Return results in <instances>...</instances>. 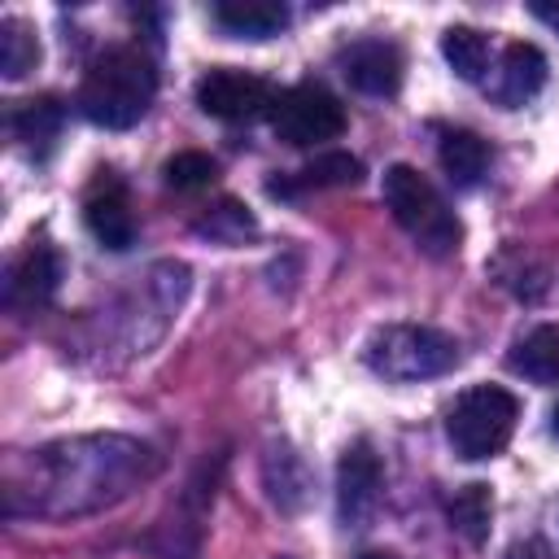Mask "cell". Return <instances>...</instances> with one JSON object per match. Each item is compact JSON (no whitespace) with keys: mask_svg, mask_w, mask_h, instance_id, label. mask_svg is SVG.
<instances>
[{"mask_svg":"<svg viewBox=\"0 0 559 559\" xmlns=\"http://www.w3.org/2000/svg\"><path fill=\"white\" fill-rule=\"evenodd\" d=\"M362 179V162L345 148H328L319 153L314 162H306L293 179H275L271 192H301V188H345V183H358Z\"/></svg>","mask_w":559,"mask_h":559,"instance_id":"15","label":"cell"},{"mask_svg":"<svg viewBox=\"0 0 559 559\" xmlns=\"http://www.w3.org/2000/svg\"><path fill=\"white\" fill-rule=\"evenodd\" d=\"M345 83L362 96H393L402 87V48L393 39H354L336 52Z\"/></svg>","mask_w":559,"mask_h":559,"instance_id":"8","label":"cell"},{"mask_svg":"<svg viewBox=\"0 0 559 559\" xmlns=\"http://www.w3.org/2000/svg\"><path fill=\"white\" fill-rule=\"evenodd\" d=\"M445 511H450V528H454L467 546H485L489 520H493V493H489V485L472 480V485L454 489V498H450Z\"/></svg>","mask_w":559,"mask_h":559,"instance_id":"17","label":"cell"},{"mask_svg":"<svg viewBox=\"0 0 559 559\" xmlns=\"http://www.w3.org/2000/svg\"><path fill=\"white\" fill-rule=\"evenodd\" d=\"M83 223H87V231H92L105 249H114V253H122V249L135 245V214H131L127 188H122V179H118L114 170H100V175L92 179V188H87V197H83Z\"/></svg>","mask_w":559,"mask_h":559,"instance_id":"9","label":"cell"},{"mask_svg":"<svg viewBox=\"0 0 559 559\" xmlns=\"http://www.w3.org/2000/svg\"><path fill=\"white\" fill-rule=\"evenodd\" d=\"M511 371L533 384H559V323H537L511 349Z\"/></svg>","mask_w":559,"mask_h":559,"instance_id":"16","label":"cell"},{"mask_svg":"<svg viewBox=\"0 0 559 559\" xmlns=\"http://www.w3.org/2000/svg\"><path fill=\"white\" fill-rule=\"evenodd\" d=\"M358 559H393L389 550H367V555H358Z\"/></svg>","mask_w":559,"mask_h":559,"instance_id":"25","label":"cell"},{"mask_svg":"<svg viewBox=\"0 0 559 559\" xmlns=\"http://www.w3.org/2000/svg\"><path fill=\"white\" fill-rule=\"evenodd\" d=\"M542 83H546V57H542V48L515 39V44L502 48V61H498V74H493L489 92H493L498 105L520 109L524 100H533L542 92Z\"/></svg>","mask_w":559,"mask_h":559,"instance_id":"11","label":"cell"},{"mask_svg":"<svg viewBox=\"0 0 559 559\" xmlns=\"http://www.w3.org/2000/svg\"><path fill=\"white\" fill-rule=\"evenodd\" d=\"M214 22L236 39H271L288 26V4H280V0H223V4H214Z\"/></svg>","mask_w":559,"mask_h":559,"instance_id":"12","label":"cell"},{"mask_svg":"<svg viewBox=\"0 0 559 559\" xmlns=\"http://www.w3.org/2000/svg\"><path fill=\"white\" fill-rule=\"evenodd\" d=\"M384 205L397 218V227L432 258H450L463 240L459 218L450 214V205L441 201V192L406 162L384 170Z\"/></svg>","mask_w":559,"mask_h":559,"instance_id":"4","label":"cell"},{"mask_svg":"<svg viewBox=\"0 0 559 559\" xmlns=\"http://www.w3.org/2000/svg\"><path fill=\"white\" fill-rule=\"evenodd\" d=\"M528 13H533L537 22H546V26H550V31L559 35V4H546V0H533V4H528Z\"/></svg>","mask_w":559,"mask_h":559,"instance_id":"24","label":"cell"},{"mask_svg":"<svg viewBox=\"0 0 559 559\" xmlns=\"http://www.w3.org/2000/svg\"><path fill=\"white\" fill-rule=\"evenodd\" d=\"M271 100H275V87L253 70L214 66L197 79V105L223 122H249L258 114H271Z\"/></svg>","mask_w":559,"mask_h":559,"instance_id":"7","label":"cell"},{"mask_svg":"<svg viewBox=\"0 0 559 559\" xmlns=\"http://www.w3.org/2000/svg\"><path fill=\"white\" fill-rule=\"evenodd\" d=\"M201 231H210L214 240H240V236H249L253 231V218L245 214V205H236V201H223L210 218H201Z\"/></svg>","mask_w":559,"mask_h":559,"instance_id":"22","label":"cell"},{"mask_svg":"<svg viewBox=\"0 0 559 559\" xmlns=\"http://www.w3.org/2000/svg\"><path fill=\"white\" fill-rule=\"evenodd\" d=\"M157 96V66L135 44H109L79 83V114L105 131L135 127Z\"/></svg>","mask_w":559,"mask_h":559,"instance_id":"2","label":"cell"},{"mask_svg":"<svg viewBox=\"0 0 559 559\" xmlns=\"http://www.w3.org/2000/svg\"><path fill=\"white\" fill-rule=\"evenodd\" d=\"M39 66V39L26 17H4L0 22V70L4 79H22Z\"/></svg>","mask_w":559,"mask_h":559,"instance_id":"19","label":"cell"},{"mask_svg":"<svg viewBox=\"0 0 559 559\" xmlns=\"http://www.w3.org/2000/svg\"><path fill=\"white\" fill-rule=\"evenodd\" d=\"M162 175H166V183H170L175 192H197V188H210V183L218 179V162H214L210 153L183 148V153H175V157L162 166Z\"/></svg>","mask_w":559,"mask_h":559,"instance_id":"21","label":"cell"},{"mask_svg":"<svg viewBox=\"0 0 559 559\" xmlns=\"http://www.w3.org/2000/svg\"><path fill=\"white\" fill-rule=\"evenodd\" d=\"M380 498V459L367 441H354L336 463V502L345 524H362Z\"/></svg>","mask_w":559,"mask_h":559,"instance_id":"10","label":"cell"},{"mask_svg":"<svg viewBox=\"0 0 559 559\" xmlns=\"http://www.w3.org/2000/svg\"><path fill=\"white\" fill-rule=\"evenodd\" d=\"M441 57L450 61V70L467 83H480L489 70V39L476 26H445L441 35Z\"/></svg>","mask_w":559,"mask_h":559,"instance_id":"18","label":"cell"},{"mask_svg":"<svg viewBox=\"0 0 559 559\" xmlns=\"http://www.w3.org/2000/svg\"><path fill=\"white\" fill-rule=\"evenodd\" d=\"M157 472V454L118 432L66 437L31 454H9L0 476L4 515L74 520L122 502Z\"/></svg>","mask_w":559,"mask_h":559,"instance_id":"1","label":"cell"},{"mask_svg":"<svg viewBox=\"0 0 559 559\" xmlns=\"http://www.w3.org/2000/svg\"><path fill=\"white\" fill-rule=\"evenodd\" d=\"M9 127L22 144H48L57 131H61V105L52 96H39V100H22L13 114H9Z\"/></svg>","mask_w":559,"mask_h":559,"instance_id":"20","label":"cell"},{"mask_svg":"<svg viewBox=\"0 0 559 559\" xmlns=\"http://www.w3.org/2000/svg\"><path fill=\"white\" fill-rule=\"evenodd\" d=\"M362 358L376 376L411 384V380L445 376L459 362V341L428 323H384L367 336Z\"/></svg>","mask_w":559,"mask_h":559,"instance_id":"3","label":"cell"},{"mask_svg":"<svg viewBox=\"0 0 559 559\" xmlns=\"http://www.w3.org/2000/svg\"><path fill=\"white\" fill-rule=\"evenodd\" d=\"M502 559H555V550H550L542 537H524V542H515Z\"/></svg>","mask_w":559,"mask_h":559,"instance_id":"23","label":"cell"},{"mask_svg":"<svg viewBox=\"0 0 559 559\" xmlns=\"http://www.w3.org/2000/svg\"><path fill=\"white\" fill-rule=\"evenodd\" d=\"M57 284H61V253L48 245H35L9 271V301H26V306L48 301Z\"/></svg>","mask_w":559,"mask_h":559,"instance_id":"13","label":"cell"},{"mask_svg":"<svg viewBox=\"0 0 559 559\" xmlns=\"http://www.w3.org/2000/svg\"><path fill=\"white\" fill-rule=\"evenodd\" d=\"M550 428H555V437H559V402H555V415H550Z\"/></svg>","mask_w":559,"mask_h":559,"instance_id":"26","label":"cell"},{"mask_svg":"<svg viewBox=\"0 0 559 559\" xmlns=\"http://www.w3.org/2000/svg\"><path fill=\"white\" fill-rule=\"evenodd\" d=\"M266 118H271V131L297 148L328 144L345 131V109L323 83H293V87L275 92Z\"/></svg>","mask_w":559,"mask_h":559,"instance_id":"6","label":"cell"},{"mask_svg":"<svg viewBox=\"0 0 559 559\" xmlns=\"http://www.w3.org/2000/svg\"><path fill=\"white\" fill-rule=\"evenodd\" d=\"M437 162L450 175V183L472 188L489 166V144L467 127H445L441 140H437Z\"/></svg>","mask_w":559,"mask_h":559,"instance_id":"14","label":"cell"},{"mask_svg":"<svg viewBox=\"0 0 559 559\" xmlns=\"http://www.w3.org/2000/svg\"><path fill=\"white\" fill-rule=\"evenodd\" d=\"M515 419H520V397L502 384H472L450 419H445V432H450V445L459 459L467 463H480V459H493L507 450L511 432H515Z\"/></svg>","mask_w":559,"mask_h":559,"instance_id":"5","label":"cell"}]
</instances>
